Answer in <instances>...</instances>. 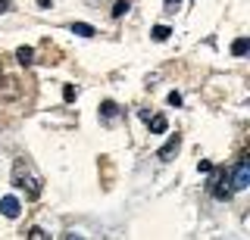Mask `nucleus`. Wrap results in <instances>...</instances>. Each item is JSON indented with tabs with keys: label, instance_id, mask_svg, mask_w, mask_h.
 <instances>
[{
	"label": "nucleus",
	"instance_id": "obj_3",
	"mask_svg": "<svg viewBox=\"0 0 250 240\" xmlns=\"http://www.w3.org/2000/svg\"><path fill=\"white\" fill-rule=\"evenodd\" d=\"M178 150H182V134H169V141L156 150V159H160V162H169Z\"/></svg>",
	"mask_w": 250,
	"mask_h": 240
},
{
	"label": "nucleus",
	"instance_id": "obj_11",
	"mask_svg": "<svg viewBox=\"0 0 250 240\" xmlns=\"http://www.w3.org/2000/svg\"><path fill=\"white\" fill-rule=\"evenodd\" d=\"M247 50H250V41H247V37H238V41L231 44V53H234V56H247Z\"/></svg>",
	"mask_w": 250,
	"mask_h": 240
},
{
	"label": "nucleus",
	"instance_id": "obj_17",
	"mask_svg": "<svg viewBox=\"0 0 250 240\" xmlns=\"http://www.w3.org/2000/svg\"><path fill=\"white\" fill-rule=\"evenodd\" d=\"M197 168H200L203 175H207V172H213V162H209V159H200V162H197Z\"/></svg>",
	"mask_w": 250,
	"mask_h": 240
},
{
	"label": "nucleus",
	"instance_id": "obj_5",
	"mask_svg": "<svg viewBox=\"0 0 250 240\" xmlns=\"http://www.w3.org/2000/svg\"><path fill=\"white\" fill-rule=\"evenodd\" d=\"M0 212L6 215V219H19V212H22V203L16 197H3L0 200Z\"/></svg>",
	"mask_w": 250,
	"mask_h": 240
},
{
	"label": "nucleus",
	"instance_id": "obj_6",
	"mask_svg": "<svg viewBox=\"0 0 250 240\" xmlns=\"http://www.w3.org/2000/svg\"><path fill=\"white\" fill-rule=\"evenodd\" d=\"M147 125H150V134H163V131L169 128V122H166V115H150Z\"/></svg>",
	"mask_w": 250,
	"mask_h": 240
},
{
	"label": "nucleus",
	"instance_id": "obj_15",
	"mask_svg": "<svg viewBox=\"0 0 250 240\" xmlns=\"http://www.w3.org/2000/svg\"><path fill=\"white\" fill-rule=\"evenodd\" d=\"M163 6H166V13H178V6H182V0H163Z\"/></svg>",
	"mask_w": 250,
	"mask_h": 240
},
{
	"label": "nucleus",
	"instance_id": "obj_18",
	"mask_svg": "<svg viewBox=\"0 0 250 240\" xmlns=\"http://www.w3.org/2000/svg\"><path fill=\"white\" fill-rule=\"evenodd\" d=\"M169 106H182V94H178V91H172V94H169Z\"/></svg>",
	"mask_w": 250,
	"mask_h": 240
},
{
	"label": "nucleus",
	"instance_id": "obj_13",
	"mask_svg": "<svg viewBox=\"0 0 250 240\" xmlns=\"http://www.w3.org/2000/svg\"><path fill=\"white\" fill-rule=\"evenodd\" d=\"M128 10H131V6H128V0H119V3L113 6V19H122V16H125Z\"/></svg>",
	"mask_w": 250,
	"mask_h": 240
},
{
	"label": "nucleus",
	"instance_id": "obj_21",
	"mask_svg": "<svg viewBox=\"0 0 250 240\" xmlns=\"http://www.w3.org/2000/svg\"><path fill=\"white\" fill-rule=\"evenodd\" d=\"M0 78H3V66H0Z\"/></svg>",
	"mask_w": 250,
	"mask_h": 240
},
{
	"label": "nucleus",
	"instance_id": "obj_20",
	"mask_svg": "<svg viewBox=\"0 0 250 240\" xmlns=\"http://www.w3.org/2000/svg\"><path fill=\"white\" fill-rule=\"evenodd\" d=\"M88 3H91V6H97V3H100V0H88Z\"/></svg>",
	"mask_w": 250,
	"mask_h": 240
},
{
	"label": "nucleus",
	"instance_id": "obj_9",
	"mask_svg": "<svg viewBox=\"0 0 250 240\" xmlns=\"http://www.w3.org/2000/svg\"><path fill=\"white\" fill-rule=\"evenodd\" d=\"M16 59H19V66H31V63H35V50H31V47H19V50H16Z\"/></svg>",
	"mask_w": 250,
	"mask_h": 240
},
{
	"label": "nucleus",
	"instance_id": "obj_16",
	"mask_svg": "<svg viewBox=\"0 0 250 240\" xmlns=\"http://www.w3.org/2000/svg\"><path fill=\"white\" fill-rule=\"evenodd\" d=\"M62 97H66V100H69V103H72V100L78 97V91L72 88V84H66V88H62Z\"/></svg>",
	"mask_w": 250,
	"mask_h": 240
},
{
	"label": "nucleus",
	"instance_id": "obj_2",
	"mask_svg": "<svg viewBox=\"0 0 250 240\" xmlns=\"http://www.w3.org/2000/svg\"><path fill=\"white\" fill-rule=\"evenodd\" d=\"M229 184H231V190H247L250 187V156H241L238 159V166H234Z\"/></svg>",
	"mask_w": 250,
	"mask_h": 240
},
{
	"label": "nucleus",
	"instance_id": "obj_1",
	"mask_svg": "<svg viewBox=\"0 0 250 240\" xmlns=\"http://www.w3.org/2000/svg\"><path fill=\"white\" fill-rule=\"evenodd\" d=\"M13 187L25 190L28 197H41V178L35 175V168L25 159H16V166H13Z\"/></svg>",
	"mask_w": 250,
	"mask_h": 240
},
{
	"label": "nucleus",
	"instance_id": "obj_14",
	"mask_svg": "<svg viewBox=\"0 0 250 240\" xmlns=\"http://www.w3.org/2000/svg\"><path fill=\"white\" fill-rule=\"evenodd\" d=\"M44 237H50V234H44V228H31L28 231V240H44Z\"/></svg>",
	"mask_w": 250,
	"mask_h": 240
},
{
	"label": "nucleus",
	"instance_id": "obj_12",
	"mask_svg": "<svg viewBox=\"0 0 250 240\" xmlns=\"http://www.w3.org/2000/svg\"><path fill=\"white\" fill-rule=\"evenodd\" d=\"M3 97H6V100H13V97H19V81H13V78H6V81H3Z\"/></svg>",
	"mask_w": 250,
	"mask_h": 240
},
{
	"label": "nucleus",
	"instance_id": "obj_19",
	"mask_svg": "<svg viewBox=\"0 0 250 240\" xmlns=\"http://www.w3.org/2000/svg\"><path fill=\"white\" fill-rule=\"evenodd\" d=\"M10 10H13L10 0H0V16H3V13H10Z\"/></svg>",
	"mask_w": 250,
	"mask_h": 240
},
{
	"label": "nucleus",
	"instance_id": "obj_7",
	"mask_svg": "<svg viewBox=\"0 0 250 240\" xmlns=\"http://www.w3.org/2000/svg\"><path fill=\"white\" fill-rule=\"evenodd\" d=\"M69 32L78 35V37H94V25H88V22H72V25H69Z\"/></svg>",
	"mask_w": 250,
	"mask_h": 240
},
{
	"label": "nucleus",
	"instance_id": "obj_4",
	"mask_svg": "<svg viewBox=\"0 0 250 240\" xmlns=\"http://www.w3.org/2000/svg\"><path fill=\"white\" fill-rule=\"evenodd\" d=\"M209 193H213L216 200H231V187H229V175H216L213 181H209Z\"/></svg>",
	"mask_w": 250,
	"mask_h": 240
},
{
	"label": "nucleus",
	"instance_id": "obj_8",
	"mask_svg": "<svg viewBox=\"0 0 250 240\" xmlns=\"http://www.w3.org/2000/svg\"><path fill=\"white\" fill-rule=\"evenodd\" d=\"M100 115H104L106 122H113L116 115H119V106H116L113 100H104V103H100Z\"/></svg>",
	"mask_w": 250,
	"mask_h": 240
},
{
	"label": "nucleus",
	"instance_id": "obj_10",
	"mask_svg": "<svg viewBox=\"0 0 250 240\" xmlns=\"http://www.w3.org/2000/svg\"><path fill=\"white\" fill-rule=\"evenodd\" d=\"M169 35H172V32H169V25H153V28H150V37H153L156 44L169 41Z\"/></svg>",
	"mask_w": 250,
	"mask_h": 240
}]
</instances>
